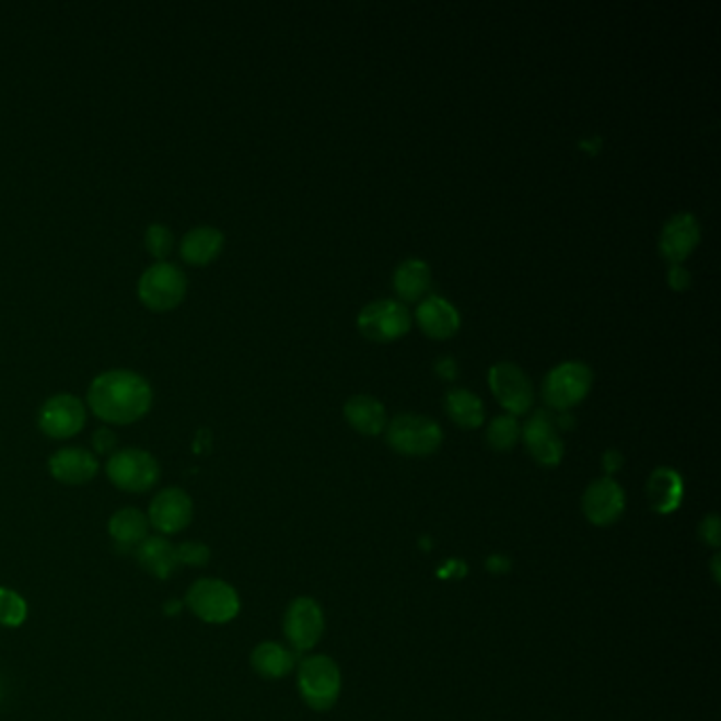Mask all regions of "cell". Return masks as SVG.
I'll use <instances>...</instances> for the list:
<instances>
[{"instance_id": "6da1fadb", "label": "cell", "mask_w": 721, "mask_h": 721, "mask_svg": "<svg viewBox=\"0 0 721 721\" xmlns=\"http://www.w3.org/2000/svg\"><path fill=\"white\" fill-rule=\"evenodd\" d=\"M88 407L104 423L129 426L140 421L153 407V387L136 371H104L88 389Z\"/></svg>"}, {"instance_id": "7a4b0ae2", "label": "cell", "mask_w": 721, "mask_h": 721, "mask_svg": "<svg viewBox=\"0 0 721 721\" xmlns=\"http://www.w3.org/2000/svg\"><path fill=\"white\" fill-rule=\"evenodd\" d=\"M296 686L307 707L314 711H328L337 705L341 694V671L335 660L324 654L307 656L299 664Z\"/></svg>"}, {"instance_id": "3957f363", "label": "cell", "mask_w": 721, "mask_h": 721, "mask_svg": "<svg viewBox=\"0 0 721 721\" xmlns=\"http://www.w3.org/2000/svg\"><path fill=\"white\" fill-rule=\"evenodd\" d=\"M187 290V274L170 260L147 267L138 280V296L151 312L176 310L185 301Z\"/></svg>"}, {"instance_id": "277c9868", "label": "cell", "mask_w": 721, "mask_h": 721, "mask_svg": "<svg viewBox=\"0 0 721 721\" xmlns=\"http://www.w3.org/2000/svg\"><path fill=\"white\" fill-rule=\"evenodd\" d=\"M188 609L206 625H226L237 618L242 601L237 591L219 578H201L187 591Z\"/></svg>"}, {"instance_id": "5b68a950", "label": "cell", "mask_w": 721, "mask_h": 721, "mask_svg": "<svg viewBox=\"0 0 721 721\" xmlns=\"http://www.w3.org/2000/svg\"><path fill=\"white\" fill-rule=\"evenodd\" d=\"M108 480L126 493H147L159 482L161 468L155 455L144 449H119L108 457Z\"/></svg>"}, {"instance_id": "8992f818", "label": "cell", "mask_w": 721, "mask_h": 721, "mask_svg": "<svg viewBox=\"0 0 721 721\" xmlns=\"http://www.w3.org/2000/svg\"><path fill=\"white\" fill-rule=\"evenodd\" d=\"M387 442L403 455L423 457L439 451L442 430L437 421L423 415H398L387 426Z\"/></svg>"}, {"instance_id": "52a82bcc", "label": "cell", "mask_w": 721, "mask_h": 721, "mask_svg": "<svg viewBox=\"0 0 721 721\" xmlns=\"http://www.w3.org/2000/svg\"><path fill=\"white\" fill-rule=\"evenodd\" d=\"M88 423V407L74 394H56L43 403L36 417L38 430L54 440H68L83 432Z\"/></svg>"}, {"instance_id": "ba28073f", "label": "cell", "mask_w": 721, "mask_h": 721, "mask_svg": "<svg viewBox=\"0 0 721 721\" xmlns=\"http://www.w3.org/2000/svg\"><path fill=\"white\" fill-rule=\"evenodd\" d=\"M591 385V367L584 362H563L544 379V400L555 410H569L589 396Z\"/></svg>"}, {"instance_id": "9c48e42d", "label": "cell", "mask_w": 721, "mask_h": 721, "mask_svg": "<svg viewBox=\"0 0 721 721\" xmlns=\"http://www.w3.org/2000/svg\"><path fill=\"white\" fill-rule=\"evenodd\" d=\"M324 612L312 596H296L283 614V635L292 652H310L324 635Z\"/></svg>"}, {"instance_id": "30bf717a", "label": "cell", "mask_w": 721, "mask_h": 721, "mask_svg": "<svg viewBox=\"0 0 721 721\" xmlns=\"http://www.w3.org/2000/svg\"><path fill=\"white\" fill-rule=\"evenodd\" d=\"M358 328L371 341L389 344L407 335L410 315L398 301H375L358 315Z\"/></svg>"}, {"instance_id": "8fae6325", "label": "cell", "mask_w": 721, "mask_h": 721, "mask_svg": "<svg viewBox=\"0 0 721 721\" xmlns=\"http://www.w3.org/2000/svg\"><path fill=\"white\" fill-rule=\"evenodd\" d=\"M489 385L498 403L512 417L525 415L534 407V385L516 364L500 362L489 371Z\"/></svg>"}, {"instance_id": "7c38bea8", "label": "cell", "mask_w": 721, "mask_h": 721, "mask_svg": "<svg viewBox=\"0 0 721 721\" xmlns=\"http://www.w3.org/2000/svg\"><path fill=\"white\" fill-rule=\"evenodd\" d=\"M147 519L159 535L181 534L193 521V500L181 487L161 489L149 505Z\"/></svg>"}, {"instance_id": "4fadbf2b", "label": "cell", "mask_w": 721, "mask_h": 721, "mask_svg": "<svg viewBox=\"0 0 721 721\" xmlns=\"http://www.w3.org/2000/svg\"><path fill=\"white\" fill-rule=\"evenodd\" d=\"M627 505V498L623 487L614 478H598L591 482V487L584 491L582 498V510L584 516L598 527H607L616 523Z\"/></svg>"}, {"instance_id": "5bb4252c", "label": "cell", "mask_w": 721, "mask_h": 721, "mask_svg": "<svg viewBox=\"0 0 721 721\" xmlns=\"http://www.w3.org/2000/svg\"><path fill=\"white\" fill-rule=\"evenodd\" d=\"M525 446L537 464L546 468H555L563 460V440L557 434L555 421L546 410H535L534 417L527 421L523 430Z\"/></svg>"}, {"instance_id": "9a60e30c", "label": "cell", "mask_w": 721, "mask_h": 721, "mask_svg": "<svg viewBox=\"0 0 721 721\" xmlns=\"http://www.w3.org/2000/svg\"><path fill=\"white\" fill-rule=\"evenodd\" d=\"M100 472V462L95 453L83 446H63L49 457V474L70 487L88 485Z\"/></svg>"}, {"instance_id": "2e32d148", "label": "cell", "mask_w": 721, "mask_h": 721, "mask_svg": "<svg viewBox=\"0 0 721 721\" xmlns=\"http://www.w3.org/2000/svg\"><path fill=\"white\" fill-rule=\"evenodd\" d=\"M700 242V226L698 220L694 219L688 212L677 214L664 224L660 233V254L671 263L679 265L684 263L691 251Z\"/></svg>"}, {"instance_id": "e0dca14e", "label": "cell", "mask_w": 721, "mask_h": 721, "mask_svg": "<svg viewBox=\"0 0 721 721\" xmlns=\"http://www.w3.org/2000/svg\"><path fill=\"white\" fill-rule=\"evenodd\" d=\"M224 248V235L217 226L199 224L193 226L181 240V256L193 267H206L214 263Z\"/></svg>"}, {"instance_id": "ac0fdd59", "label": "cell", "mask_w": 721, "mask_h": 721, "mask_svg": "<svg viewBox=\"0 0 721 721\" xmlns=\"http://www.w3.org/2000/svg\"><path fill=\"white\" fill-rule=\"evenodd\" d=\"M149 519L138 508H121L108 521V534L117 550L136 553V548L149 537Z\"/></svg>"}, {"instance_id": "d6986e66", "label": "cell", "mask_w": 721, "mask_h": 721, "mask_svg": "<svg viewBox=\"0 0 721 721\" xmlns=\"http://www.w3.org/2000/svg\"><path fill=\"white\" fill-rule=\"evenodd\" d=\"M136 559L147 573H151L158 580L172 578L181 567L176 557V546L165 535H149L136 548Z\"/></svg>"}, {"instance_id": "ffe728a7", "label": "cell", "mask_w": 721, "mask_h": 721, "mask_svg": "<svg viewBox=\"0 0 721 721\" xmlns=\"http://www.w3.org/2000/svg\"><path fill=\"white\" fill-rule=\"evenodd\" d=\"M417 322L432 339H449L460 330V312L442 296H430L417 307Z\"/></svg>"}, {"instance_id": "44dd1931", "label": "cell", "mask_w": 721, "mask_h": 721, "mask_svg": "<svg viewBox=\"0 0 721 721\" xmlns=\"http://www.w3.org/2000/svg\"><path fill=\"white\" fill-rule=\"evenodd\" d=\"M252 668L265 679H282L296 668V656L290 648L278 641L258 643L252 650Z\"/></svg>"}, {"instance_id": "7402d4cb", "label": "cell", "mask_w": 721, "mask_h": 721, "mask_svg": "<svg viewBox=\"0 0 721 721\" xmlns=\"http://www.w3.org/2000/svg\"><path fill=\"white\" fill-rule=\"evenodd\" d=\"M648 500L659 514H671L684 500V480L671 468L652 472L648 480Z\"/></svg>"}, {"instance_id": "603a6c76", "label": "cell", "mask_w": 721, "mask_h": 721, "mask_svg": "<svg viewBox=\"0 0 721 721\" xmlns=\"http://www.w3.org/2000/svg\"><path fill=\"white\" fill-rule=\"evenodd\" d=\"M346 419L356 432L364 437H376L387 426L385 407L373 396H362V394L347 400Z\"/></svg>"}, {"instance_id": "cb8c5ba5", "label": "cell", "mask_w": 721, "mask_h": 721, "mask_svg": "<svg viewBox=\"0 0 721 721\" xmlns=\"http://www.w3.org/2000/svg\"><path fill=\"white\" fill-rule=\"evenodd\" d=\"M430 267L419 258H408L403 265H398L394 274V288L405 301H419L430 290Z\"/></svg>"}, {"instance_id": "d4e9b609", "label": "cell", "mask_w": 721, "mask_h": 721, "mask_svg": "<svg viewBox=\"0 0 721 721\" xmlns=\"http://www.w3.org/2000/svg\"><path fill=\"white\" fill-rule=\"evenodd\" d=\"M444 407H446L449 417L460 428L474 430V428H480L482 421H485L482 400L476 394L468 392V389H453V392H449L446 398H444Z\"/></svg>"}, {"instance_id": "484cf974", "label": "cell", "mask_w": 721, "mask_h": 721, "mask_svg": "<svg viewBox=\"0 0 721 721\" xmlns=\"http://www.w3.org/2000/svg\"><path fill=\"white\" fill-rule=\"evenodd\" d=\"M519 437H521V428L516 417L512 415L496 417L487 428V442L496 451H510L519 442Z\"/></svg>"}, {"instance_id": "4316f807", "label": "cell", "mask_w": 721, "mask_h": 721, "mask_svg": "<svg viewBox=\"0 0 721 721\" xmlns=\"http://www.w3.org/2000/svg\"><path fill=\"white\" fill-rule=\"evenodd\" d=\"M28 618V603L26 598L11 591L0 586V625L7 628L22 627Z\"/></svg>"}, {"instance_id": "83f0119b", "label": "cell", "mask_w": 721, "mask_h": 721, "mask_svg": "<svg viewBox=\"0 0 721 721\" xmlns=\"http://www.w3.org/2000/svg\"><path fill=\"white\" fill-rule=\"evenodd\" d=\"M144 248L158 263L167 260V256L174 251L172 229L167 224H161V222L149 224L147 231H144Z\"/></svg>"}, {"instance_id": "f1b7e54d", "label": "cell", "mask_w": 721, "mask_h": 721, "mask_svg": "<svg viewBox=\"0 0 721 721\" xmlns=\"http://www.w3.org/2000/svg\"><path fill=\"white\" fill-rule=\"evenodd\" d=\"M176 557H178V565L203 567L210 561V548L199 542H183L176 546Z\"/></svg>"}, {"instance_id": "f546056e", "label": "cell", "mask_w": 721, "mask_h": 721, "mask_svg": "<svg viewBox=\"0 0 721 721\" xmlns=\"http://www.w3.org/2000/svg\"><path fill=\"white\" fill-rule=\"evenodd\" d=\"M92 444H94V451L97 455H113L115 446H117V437L111 428L104 426V428L95 430Z\"/></svg>"}, {"instance_id": "4dcf8cb0", "label": "cell", "mask_w": 721, "mask_h": 721, "mask_svg": "<svg viewBox=\"0 0 721 721\" xmlns=\"http://www.w3.org/2000/svg\"><path fill=\"white\" fill-rule=\"evenodd\" d=\"M700 537H702L709 546H713V548L720 546V519H718L716 514H709V516L702 521V525H700Z\"/></svg>"}, {"instance_id": "1f68e13d", "label": "cell", "mask_w": 721, "mask_h": 721, "mask_svg": "<svg viewBox=\"0 0 721 721\" xmlns=\"http://www.w3.org/2000/svg\"><path fill=\"white\" fill-rule=\"evenodd\" d=\"M668 283H671V288H675V290H686V288L690 286V274H688L684 267L673 265V267L668 269Z\"/></svg>"}, {"instance_id": "d6a6232c", "label": "cell", "mask_w": 721, "mask_h": 721, "mask_svg": "<svg viewBox=\"0 0 721 721\" xmlns=\"http://www.w3.org/2000/svg\"><path fill=\"white\" fill-rule=\"evenodd\" d=\"M434 371L439 373L442 379H455L457 376V362L453 358H440L434 364Z\"/></svg>"}, {"instance_id": "836d02e7", "label": "cell", "mask_w": 721, "mask_h": 721, "mask_svg": "<svg viewBox=\"0 0 721 721\" xmlns=\"http://www.w3.org/2000/svg\"><path fill=\"white\" fill-rule=\"evenodd\" d=\"M603 464H605L607 472L618 470L620 464H623V455L616 453V451H609V453L603 457Z\"/></svg>"}, {"instance_id": "e575fe53", "label": "cell", "mask_w": 721, "mask_h": 721, "mask_svg": "<svg viewBox=\"0 0 721 721\" xmlns=\"http://www.w3.org/2000/svg\"><path fill=\"white\" fill-rule=\"evenodd\" d=\"M181 607H183V605H181L178 601H172V603H167V605H165V612H167V614H170V612H172V614H178V612H181Z\"/></svg>"}]
</instances>
